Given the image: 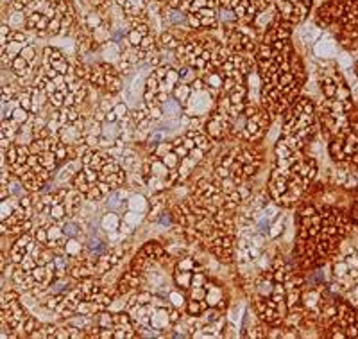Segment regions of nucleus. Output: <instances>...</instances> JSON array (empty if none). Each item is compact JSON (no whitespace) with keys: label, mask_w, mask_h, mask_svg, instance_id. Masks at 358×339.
I'll list each match as a JSON object with an SVG mask.
<instances>
[{"label":"nucleus","mask_w":358,"mask_h":339,"mask_svg":"<svg viewBox=\"0 0 358 339\" xmlns=\"http://www.w3.org/2000/svg\"><path fill=\"white\" fill-rule=\"evenodd\" d=\"M319 131L321 127L317 104L308 95H299L292 106L283 113V124L278 140L292 151H306Z\"/></svg>","instance_id":"f257e3e1"},{"label":"nucleus","mask_w":358,"mask_h":339,"mask_svg":"<svg viewBox=\"0 0 358 339\" xmlns=\"http://www.w3.org/2000/svg\"><path fill=\"white\" fill-rule=\"evenodd\" d=\"M330 273L331 287L338 293H350L358 286V235L351 232L344 241L337 254L326 264Z\"/></svg>","instance_id":"f03ea898"},{"label":"nucleus","mask_w":358,"mask_h":339,"mask_svg":"<svg viewBox=\"0 0 358 339\" xmlns=\"http://www.w3.org/2000/svg\"><path fill=\"white\" fill-rule=\"evenodd\" d=\"M328 155L337 167L358 172V133L350 127L346 133L328 140Z\"/></svg>","instance_id":"7ed1b4c3"},{"label":"nucleus","mask_w":358,"mask_h":339,"mask_svg":"<svg viewBox=\"0 0 358 339\" xmlns=\"http://www.w3.org/2000/svg\"><path fill=\"white\" fill-rule=\"evenodd\" d=\"M322 334L331 339H358V309L346 300H335V318Z\"/></svg>","instance_id":"20e7f679"},{"label":"nucleus","mask_w":358,"mask_h":339,"mask_svg":"<svg viewBox=\"0 0 358 339\" xmlns=\"http://www.w3.org/2000/svg\"><path fill=\"white\" fill-rule=\"evenodd\" d=\"M273 6L280 18L289 22L290 25L301 24L312 9V6L306 4L305 0H274Z\"/></svg>","instance_id":"39448f33"},{"label":"nucleus","mask_w":358,"mask_h":339,"mask_svg":"<svg viewBox=\"0 0 358 339\" xmlns=\"http://www.w3.org/2000/svg\"><path fill=\"white\" fill-rule=\"evenodd\" d=\"M41 65L50 67V69L57 70L63 76L70 74V70H72L69 54L63 53L62 49H56V47L50 46H45L43 50H41Z\"/></svg>","instance_id":"423d86ee"},{"label":"nucleus","mask_w":358,"mask_h":339,"mask_svg":"<svg viewBox=\"0 0 358 339\" xmlns=\"http://www.w3.org/2000/svg\"><path fill=\"white\" fill-rule=\"evenodd\" d=\"M143 282H145L143 273H140L138 270H134V268L129 266L117 280L118 296H127V294H131L133 291L140 289V287L143 286Z\"/></svg>","instance_id":"0eeeda50"},{"label":"nucleus","mask_w":358,"mask_h":339,"mask_svg":"<svg viewBox=\"0 0 358 339\" xmlns=\"http://www.w3.org/2000/svg\"><path fill=\"white\" fill-rule=\"evenodd\" d=\"M149 4H151V0H124L122 6H120V11H122L126 20H129V18L147 17Z\"/></svg>","instance_id":"6e6552de"},{"label":"nucleus","mask_w":358,"mask_h":339,"mask_svg":"<svg viewBox=\"0 0 358 339\" xmlns=\"http://www.w3.org/2000/svg\"><path fill=\"white\" fill-rule=\"evenodd\" d=\"M185 135L190 137V139L194 140V144H196V147L203 149L206 155H210V153L213 151V147H215L213 139L208 135L204 130H187V133H185Z\"/></svg>","instance_id":"1a4fd4ad"},{"label":"nucleus","mask_w":358,"mask_h":339,"mask_svg":"<svg viewBox=\"0 0 358 339\" xmlns=\"http://www.w3.org/2000/svg\"><path fill=\"white\" fill-rule=\"evenodd\" d=\"M18 180L22 181V185H24L25 191H27V193H31V194L41 193L45 185H47L43 180H40V176H38L34 171H31V169H29V171L25 172L22 178H18Z\"/></svg>","instance_id":"9d476101"},{"label":"nucleus","mask_w":358,"mask_h":339,"mask_svg":"<svg viewBox=\"0 0 358 339\" xmlns=\"http://www.w3.org/2000/svg\"><path fill=\"white\" fill-rule=\"evenodd\" d=\"M22 126L18 123H15L13 119H9V117H4L2 119V124H0V137L2 139H9V140H17L18 133H20Z\"/></svg>","instance_id":"9b49d317"},{"label":"nucleus","mask_w":358,"mask_h":339,"mask_svg":"<svg viewBox=\"0 0 358 339\" xmlns=\"http://www.w3.org/2000/svg\"><path fill=\"white\" fill-rule=\"evenodd\" d=\"M192 277H194V271H183L178 270V268L172 270V282H174V286L179 287V289L187 291V293L192 287Z\"/></svg>","instance_id":"f8f14e48"},{"label":"nucleus","mask_w":358,"mask_h":339,"mask_svg":"<svg viewBox=\"0 0 358 339\" xmlns=\"http://www.w3.org/2000/svg\"><path fill=\"white\" fill-rule=\"evenodd\" d=\"M181 36H178V34H174L172 31H165V33L159 34L158 38V49L162 47V49H167V50H178L179 46H181Z\"/></svg>","instance_id":"ddd939ff"},{"label":"nucleus","mask_w":358,"mask_h":339,"mask_svg":"<svg viewBox=\"0 0 358 339\" xmlns=\"http://www.w3.org/2000/svg\"><path fill=\"white\" fill-rule=\"evenodd\" d=\"M83 117L81 110H79L78 106H65L59 110V117H57V120H59V124L63 126H69V124H73L76 120H79Z\"/></svg>","instance_id":"4468645a"},{"label":"nucleus","mask_w":358,"mask_h":339,"mask_svg":"<svg viewBox=\"0 0 358 339\" xmlns=\"http://www.w3.org/2000/svg\"><path fill=\"white\" fill-rule=\"evenodd\" d=\"M22 300V291H18L17 287H6L0 294V309H8L9 305L17 303Z\"/></svg>","instance_id":"2eb2a0df"},{"label":"nucleus","mask_w":358,"mask_h":339,"mask_svg":"<svg viewBox=\"0 0 358 339\" xmlns=\"http://www.w3.org/2000/svg\"><path fill=\"white\" fill-rule=\"evenodd\" d=\"M120 223H122V217L118 216L117 212H108L102 216L101 228L104 230L106 233L118 232V228H120Z\"/></svg>","instance_id":"dca6fc26"},{"label":"nucleus","mask_w":358,"mask_h":339,"mask_svg":"<svg viewBox=\"0 0 358 339\" xmlns=\"http://www.w3.org/2000/svg\"><path fill=\"white\" fill-rule=\"evenodd\" d=\"M172 97L176 99V101L183 106V111H185V106L188 104V101H190L192 97V86L188 85V83H179L178 86L174 88V92H172Z\"/></svg>","instance_id":"f3484780"},{"label":"nucleus","mask_w":358,"mask_h":339,"mask_svg":"<svg viewBox=\"0 0 358 339\" xmlns=\"http://www.w3.org/2000/svg\"><path fill=\"white\" fill-rule=\"evenodd\" d=\"M222 298H224L222 287L215 286V284L208 280V282H206V302H208V305L217 307L220 302H222Z\"/></svg>","instance_id":"a211bd4d"},{"label":"nucleus","mask_w":358,"mask_h":339,"mask_svg":"<svg viewBox=\"0 0 358 339\" xmlns=\"http://www.w3.org/2000/svg\"><path fill=\"white\" fill-rule=\"evenodd\" d=\"M65 254L69 255L70 258H78V257H81L83 254H85L86 251V246L83 244L81 242V239L79 237H69V241H66V244H65Z\"/></svg>","instance_id":"6ab92c4d"},{"label":"nucleus","mask_w":358,"mask_h":339,"mask_svg":"<svg viewBox=\"0 0 358 339\" xmlns=\"http://www.w3.org/2000/svg\"><path fill=\"white\" fill-rule=\"evenodd\" d=\"M187 302H188L187 291L179 289V287L169 291V303H171L172 307H178V309H185Z\"/></svg>","instance_id":"aec40b11"},{"label":"nucleus","mask_w":358,"mask_h":339,"mask_svg":"<svg viewBox=\"0 0 358 339\" xmlns=\"http://www.w3.org/2000/svg\"><path fill=\"white\" fill-rule=\"evenodd\" d=\"M208 307H210V305H208L206 300L188 298L187 305H185V312H187V314H190V316H201V314H204V311H206Z\"/></svg>","instance_id":"412c9836"},{"label":"nucleus","mask_w":358,"mask_h":339,"mask_svg":"<svg viewBox=\"0 0 358 339\" xmlns=\"http://www.w3.org/2000/svg\"><path fill=\"white\" fill-rule=\"evenodd\" d=\"M70 185H72L73 188H78L79 193H83L85 196L88 194L90 184H88V180H86V176H85V172H83V169H79V171L76 172L72 178H70Z\"/></svg>","instance_id":"4be33fe9"},{"label":"nucleus","mask_w":358,"mask_h":339,"mask_svg":"<svg viewBox=\"0 0 358 339\" xmlns=\"http://www.w3.org/2000/svg\"><path fill=\"white\" fill-rule=\"evenodd\" d=\"M151 205H149V200H145L143 196H140V194H133V196L129 198V201H127V210H134V212H140L143 214V210L149 209Z\"/></svg>","instance_id":"5701e85b"},{"label":"nucleus","mask_w":358,"mask_h":339,"mask_svg":"<svg viewBox=\"0 0 358 339\" xmlns=\"http://www.w3.org/2000/svg\"><path fill=\"white\" fill-rule=\"evenodd\" d=\"M18 94H20V86L17 83H6L2 86V104H9L11 101H15Z\"/></svg>","instance_id":"b1692460"},{"label":"nucleus","mask_w":358,"mask_h":339,"mask_svg":"<svg viewBox=\"0 0 358 339\" xmlns=\"http://www.w3.org/2000/svg\"><path fill=\"white\" fill-rule=\"evenodd\" d=\"M40 164L43 165L45 169H47V171L49 172H56L57 171V167H59V162H57V158H56V155H54V151H47V153H41L40 155Z\"/></svg>","instance_id":"393cba45"},{"label":"nucleus","mask_w":358,"mask_h":339,"mask_svg":"<svg viewBox=\"0 0 358 339\" xmlns=\"http://www.w3.org/2000/svg\"><path fill=\"white\" fill-rule=\"evenodd\" d=\"M41 325H43V323H41L40 319L36 318V316H34V314H27V318H25L24 323H22L20 332H22V334L27 335V338H29V335L33 334V332L36 331L38 327H41Z\"/></svg>","instance_id":"a878e982"},{"label":"nucleus","mask_w":358,"mask_h":339,"mask_svg":"<svg viewBox=\"0 0 358 339\" xmlns=\"http://www.w3.org/2000/svg\"><path fill=\"white\" fill-rule=\"evenodd\" d=\"M348 212H350V219L351 223H353L355 230H358V187L355 188L353 194H351V203Z\"/></svg>","instance_id":"bb28decb"},{"label":"nucleus","mask_w":358,"mask_h":339,"mask_svg":"<svg viewBox=\"0 0 358 339\" xmlns=\"http://www.w3.org/2000/svg\"><path fill=\"white\" fill-rule=\"evenodd\" d=\"M283 230H285V217L278 216L276 219L273 221V225H271V228H268V237L271 239H278L283 233Z\"/></svg>","instance_id":"cd10ccee"},{"label":"nucleus","mask_w":358,"mask_h":339,"mask_svg":"<svg viewBox=\"0 0 358 339\" xmlns=\"http://www.w3.org/2000/svg\"><path fill=\"white\" fill-rule=\"evenodd\" d=\"M162 160H163V164L167 165L169 169H171V171H176V169L179 167V164H181V158H179L178 155H176L174 151H169V153H165V155L162 156Z\"/></svg>","instance_id":"c85d7f7f"},{"label":"nucleus","mask_w":358,"mask_h":339,"mask_svg":"<svg viewBox=\"0 0 358 339\" xmlns=\"http://www.w3.org/2000/svg\"><path fill=\"white\" fill-rule=\"evenodd\" d=\"M113 111H115V115H117V117H118V123H120V120H124V119H127V117H129V113H131L129 106H127L126 101L115 102Z\"/></svg>","instance_id":"c756f323"},{"label":"nucleus","mask_w":358,"mask_h":339,"mask_svg":"<svg viewBox=\"0 0 358 339\" xmlns=\"http://www.w3.org/2000/svg\"><path fill=\"white\" fill-rule=\"evenodd\" d=\"M124 219H126L127 223H131L133 226H138V225H142L143 219H145V216H143V214H140V212H134V210H127L126 217H124Z\"/></svg>","instance_id":"7c9ffc66"},{"label":"nucleus","mask_w":358,"mask_h":339,"mask_svg":"<svg viewBox=\"0 0 358 339\" xmlns=\"http://www.w3.org/2000/svg\"><path fill=\"white\" fill-rule=\"evenodd\" d=\"M90 8L99 9V11H108L115 4V0H88Z\"/></svg>","instance_id":"2f4dec72"},{"label":"nucleus","mask_w":358,"mask_h":339,"mask_svg":"<svg viewBox=\"0 0 358 339\" xmlns=\"http://www.w3.org/2000/svg\"><path fill=\"white\" fill-rule=\"evenodd\" d=\"M29 4H31V0H11L9 8L13 9V13H25Z\"/></svg>","instance_id":"473e14b6"},{"label":"nucleus","mask_w":358,"mask_h":339,"mask_svg":"<svg viewBox=\"0 0 358 339\" xmlns=\"http://www.w3.org/2000/svg\"><path fill=\"white\" fill-rule=\"evenodd\" d=\"M20 266H22V268H24V270H25V271H29V273H31V271H33V270H34V268H36V266H38V261H36V258H34V257H33V255L29 254V255H27V257H25V258H24V261H22V264H20Z\"/></svg>","instance_id":"72a5a7b5"},{"label":"nucleus","mask_w":358,"mask_h":339,"mask_svg":"<svg viewBox=\"0 0 358 339\" xmlns=\"http://www.w3.org/2000/svg\"><path fill=\"white\" fill-rule=\"evenodd\" d=\"M281 338H290V339L301 338V328H297V327H283V335H281Z\"/></svg>","instance_id":"f704fd0d"},{"label":"nucleus","mask_w":358,"mask_h":339,"mask_svg":"<svg viewBox=\"0 0 358 339\" xmlns=\"http://www.w3.org/2000/svg\"><path fill=\"white\" fill-rule=\"evenodd\" d=\"M57 331H59V323H45V332H47V339L56 338Z\"/></svg>","instance_id":"c9c22d12"},{"label":"nucleus","mask_w":358,"mask_h":339,"mask_svg":"<svg viewBox=\"0 0 358 339\" xmlns=\"http://www.w3.org/2000/svg\"><path fill=\"white\" fill-rule=\"evenodd\" d=\"M29 338H31V339H43V338H47V332H45V325L38 327L36 331L33 332V334L29 335Z\"/></svg>","instance_id":"e433bc0d"},{"label":"nucleus","mask_w":358,"mask_h":339,"mask_svg":"<svg viewBox=\"0 0 358 339\" xmlns=\"http://www.w3.org/2000/svg\"><path fill=\"white\" fill-rule=\"evenodd\" d=\"M351 127L358 133V108L353 111V115H351Z\"/></svg>","instance_id":"4c0bfd02"},{"label":"nucleus","mask_w":358,"mask_h":339,"mask_svg":"<svg viewBox=\"0 0 358 339\" xmlns=\"http://www.w3.org/2000/svg\"><path fill=\"white\" fill-rule=\"evenodd\" d=\"M155 4H169V0H151Z\"/></svg>","instance_id":"58836bf2"},{"label":"nucleus","mask_w":358,"mask_h":339,"mask_svg":"<svg viewBox=\"0 0 358 339\" xmlns=\"http://www.w3.org/2000/svg\"><path fill=\"white\" fill-rule=\"evenodd\" d=\"M355 74H357V78H358V62H357V65H355Z\"/></svg>","instance_id":"ea45409f"}]
</instances>
